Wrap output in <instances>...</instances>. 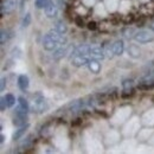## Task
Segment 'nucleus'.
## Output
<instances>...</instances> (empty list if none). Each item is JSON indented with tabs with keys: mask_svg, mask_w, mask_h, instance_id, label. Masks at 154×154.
Listing matches in <instances>:
<instances>
[{
	"mask_svg": "<svg viewBox=\"0 0 154 154\" xmlns=\"http://www.w3.org/2000/svg\"><path fill=\"white\" fill-rule=\"evenodd\" d=\"M57 45H58V43L56 40H54V39L51 38L49 33L43 37V48H44L46 51H54V50L57 48Z\"/></svg>",
	"mask_w": 154,
	"mask_h": 154,
	"instance_id": "nucleus-5",
	"label": "nucleus"
},
{
	"mask_svg": "<svg viewBox=\"0 0 154 154\" xmlns=\"http://www.w3.org/2000/svg\"><path fill=\"white\" fill-rule=\"evenodd\" d=\"M122 85H123V88H132L133 79H126V81H123L122 82Z\"/></svg>",
	"mask_w": 154,
	"mask_h": 154,
	"instance_id": "nucleus-27",
	"label": "nucleus"
},
{
	"mask_svg": "<svg viewBox=\"0 0 154 154\" xmlns=\"http://www.w3.org/2000/svg\"><path fill=\"white\" fill-rule=\"evenodd\" d=\"M0 137H1V139H0V142H1V143H4V141H5V135L1 134L0 135Z\"/></svg>",
	"mask_w": 154,
	"mask_h": 154,
	"instance_id": "nucleus-33",
	"label": "nucleus"
},
{
	"mask_svg": "<svg viewBox=\"0 0 154 154\" xmlns=\"http://www.w3.org/2000/svg\"><path fill=\"white\" fill-rule=\"evenodd\" d=\"M96 23L95 21H89L88 23V29L90 30V31H94V30H96Z\"/></svg>",
	"mask_w": 154,
	"mask_h": 154,
	"instance_id": "nucleus-29",
	"label": "nucleus"
},
{
	"mask_svg": "<svg viewBox=\"0 0 154 154\" xmlns=\"http://www.w3.org/2000/svg\"><path fill=\"white\" fill-rule=\"evenodd\" d=\"M75 23H76V25L78 27H83V26H84V21H83V19H82L79 16L75 18Z\"/></svg>",
	"mask_w": 154,
	"mask_h": 154,
	"instance_id": "nucleus-28",
	"label": "nucleus"
},
{
	"mask_svg": "<svg viewBox=\"0 0 154 154\" xmlns=\"http://www.w3.org/2000/svg\"><path fill=\"white\" fill-rule=\"evenodd\" d=\"M123 35H125L126 38H128V39L132 38L133 35H135L134 29H132V27H127V29H125V30H123Z\"/></svg>",
	"mask_w": 154,
	"mask_h": 154,
	"instance_id": "nucleus-23",
	"label": "nucleus"
},
{
	"mask_svg": "<svg viewBox=\"0 0 154 154\" xmlns=\"http://www.w3.org/2000/svg\"><path fill=\"white\" fill-rule=\"evenodd\" d=\"M89 52H90V46H88V45H79V46H77L76 49L72 51L71 57L77 56V55H89Z\"/></svg>",
	"mask_w": 154,
	"mask_h": 154,
	"instance_id": "nucleus-11",
	"label": "nucleus"
},
{
	"mask_svg": "<svg viewBox=\"0 0 154 154\" xmlns=\"http://www.w3.org/2000/svg\"><path fill=\"white\" fill-rule=\"evenodd\" d=\"M88 68H89V70L93 72V74H98L100 71H101V64L98 63V60L97 59H90L89 60V63H88Z\"/></svg>",
	"mask_w": 154,
	"mask_h": 154,
	"instance_id": "nucleus-12",
	"label": "nucleus"
},
{
	"mask_svg": "<svg viewBox=\"0 0 154 154\" xmlns=\"http://www.w3.org/2000/svg\"><path fill=\"white\" fill-rule=\"evenodd\" d=\"M11 55H12V57H14V58H20L21 51H20L19 48H14V49L11 51Z\"/></svg>",
	"mask_w": 154,
	"mask_h": 154,
	"instance_id": "nucleus-26",
	"label": "nucleus"
},
{
	"mask_svg": "<svg viewBox=\"0 0 154 154\" xmlns=\"http://www.w3.org/2000/svg\"><path fill=\"white\" fill-rule=\"evenodd\" d=\"M4 98H5L6 108H11V107H13V106H14V103H16V98H14V96H13L12 94H7Z\"/></svg>",
	"mask_w": 154,
	"mask_h": 154,
	"instance_id": "nucleus-18",
	"label": "nucleus"
},
{
	"mask_svg": "<svg viewBox=\"0 0 154 154\" xmlns=\"http://www.w3.org/2000/svg\"><path fill=\"white\" fill-rule=\"evenodd\" d=\"M18 102H19V107L25 112V113H27L29 112V109H30V106H29V102L26 101V98H24L23 96H20L18 98Z\"/></svg>",
	"mask_w": 154,
	"mask_h": 154,
	"instance_id": "nucleus-20",
	"label": "nucleus"
},
{
	"mask_svg": "<svg viewBox=\"0 0 154 154\" xmlns=\"http://www.w3.org/2000/svg\"><path fill=\"white\" fill-rule=\"evenodd\" d=\"M56 30H57L58 32H60V33H65L66 32V30H68V27H66V25L64 24V23H62V21H59L56 24Z\"/></svg>",
	"mask_w": 154,
	"mask_h": 154,
	"instance_id": "nucleus-21",
	"label": "nucleus"
},
{
	"mask_svg": "<svg viewBox=\"0 0 154 154\" xmlns=\"http://www.w3.org/2000/svg\"><path fill=\"white\" fill-rule=\"evenodd\" d=\"M13 125L17 127L27 125V115L25 113H16L13 117Z\"/></svg>",
	"mask_w": 154,
	"mask_h": 154,
	"instance_id": "nucleus-9",
	"label": "nucleus"
},
{
	"mask_svg": "<svg viewBox=\"0 0 154 154\" xmlns=\"http://www.w3.org/2000/svg\"><path fill=\"white\" fill-rule=\"evenodd\" d=\"M30 85V81H29V77L26 75H20L18 78V87L20 88V90H26Z\"/></svg>",
	"mask_w": 154,
	"mask_h": 154,
	"instance_id": "nucleus-14",
	"label": "nucleus"
},
{
	"mask_svg": "<svg viewBox=\"0 0 154 154\" xmlns=\"http://www.w3.org/2000/svg\"><path fill=\"white\" fill-rule=\"evenodd\" d=\"M0 103H1V110H5V108H6V104H5V98H4V97H1V101H0Z\"/></svg>",
	"mask_w": 154,
	"mask_h": 154,
	"instance_id": "nucleus-31",
	"label": "nucleus"
},
{
	"mask_svg": "<svg viewBox=\"0 0 154 154\" xmlns=\"http://www.w3.org/2000/svg\"><path fill=\"white\" fill-rule=\"evenodd\" d=\"M133 20H134V17H133L132 14H129V16H127V17H126V19H125V23H126V24H128V23H132Z\"/></svg>",
	"mask_w": 154,
	"mask_h": 154,
	"instance_id": "nucleus-30",
	"label": "nucleus"
},
{
	"mask_svg": "<svg viewBox=\"0 0 154 154\" xmlns=\"http://www.w3.org/2000/svg\"><path fill=\"white\" fill-rule=\"evenodd\" d=\"M12 32L11 31H8V30H1V35H0V43H1V45H4L7 40L10 38H12Z\"/></svg>",
	"mask_w": 154,
	"mask_h": 154,
	"instance_id": "nucleus-17",
	"label": "nucleus"
},
{
	"mask_svg": "<svg viewBox=\"0 0 154 154\" xmlns=\"http://www.w3.org/2000/svg\"><path fill=\"white\" fill-rule=\"evenodd\" d=\"M153 88H154V78H151V77L143 78L137 84V89H141V90H151Z\"/></svg>",
	"mask_w": 154,
	"mask_h": 154,
	"instance_id": "nucleus-6",
	"label": "nucleus"
},
{
	"mask_svg": "<svg viewBox=\"0 0 154 154\" xmlns=\"http://www.w3.org/2000/svg\"><path fill=\"white\" fill-rule=\"evenodd\" d=\"M134 95V89L133 88H123V91H122V97L127 98L129 96H133Z\"/></svg>",
	"mask_w": 154,
	"mask_h": 154,
	"instance_id": "nucleus-22",
	"label": "nucleus"
},
{
	"mask_svg": "<svg viewBox=\"0 0 154 154\" xmlns=\"http://www.w3.org/2000/svg\"><path fill=\"white\" fill-rule=\"evenodd\" d=\"M66 55V49L64 48H60V49H58V50H56L55 52H54V55H52V57H54V59H56V60H59L60 58H63L64 56Z\"/></svg>",
	"mask_w": 154,
	"mask_h": 154,
	"instance_id": "nucleus-19",
	"label": "nucleus"
},
{
	"mask_svg": "<svg viewBox=\"0 0 154 154\" xmlns=\"http://www.w3.org/2000/svg\"><path fill=\"white\" fill-rule=\"evenodd\" d=\"M89 56L93 59H97V60H101L106 57V54H104V50L98 48V46H94V48H90V52H89Z\"/></svg>",
	"mask_w": 154,
	"mask_h": 154,
	"instance_id": "nucleus-8",
	"label": "nucleus"
},
{
	"mask_svg": "<svg viewBox=\"0 0 154 154\" xmlns=\"http://www.w3.org/2000/svg\"><path fill=\"white\" fill-rule=\"evenodd\" d=\"M32 112L37 113V114H42L44 112L48 110V103L44 95L42 93H36L33 95V100H32V106H31Z\"/></svg>",
	"mask_w": 154,
	"mask_h": 154,
	"instance_id": "nucleus-1",
	"label": "nucleus"
},
{
	"mask_svg": "<svg viewBox=\"0 0 154 154\" xmlns=\"http://www.w3.org/2000/svg\"><path fill=\"white\" fill-rule=\"evenodd\" d=\"M17 7V0H6L1 4V16L13 12Z\"/></svg>",
	"mask_w": 154,
	"mask_h": 154,
	"instance_id": "nucleus-4",
	"label": "nucleus"
},
{
	"mask_svg": "<svg viewBox=\"0 0 154 154\" xmlns=\"http://www.w3.org/2000/svg\"><path fill=\"white\" fill-rule=\"evenodd\" d=\"M5 82H6V79H5V78H1V87H0V90H1V91H2L4 88H5Z\"/></svg>",
	"mask_w": 154,
	"mask_h": 154,
	"instance_id": "nucleus-32",
	"label": "nucleus"
},
{
	"mask_svg": "<svg viewBox=\"0 0 154 154\" xmlns=\"http://www.w3.org/2000/svg\"><path fill=\"white\" fill-rule=\"evenodd\" d=\"M134 39L140 44H146V43L153 42L154 36L151 35L148 31H139L134 35Z\"/></svg>",
	"mask_w": 154,
	"mask_h": 154,
	"instance_id": "nucleus-2",
	"label": "nucleus"
},
{
	"mask_svg": "<svg viewBox=\"0 0 154 154\" xmlns=\"http://www.w3.org/2000/svg\"><path fill=\"white\" fill-rule=\"evenodd\" d=\"M31 24V14L30 13H26L25 14V17L23 18V23H21V25L24 26V27H26V26H29Z\"/></svg>",
	"mask_w": 154,
	"mask_h": 154,
	"instance_id": "nucleus-24",
	"label": "nucleus"
},
{
	"mask_svg": "<svg viewBox=\"0 0 154 154\" xmlns=\"http://www.w3.org/2000/svg\"><path fill=\"white\" fill-rule=\"evenodd\" d=\"M151 30H152V31L154 32V23L152 24V25H151Z\"/></svg>",
	"mask_w": 154,
	"mask_h": 154,
	"instance_id": "nucleus-34",
	"label": "nucleus"
},
{
	"mask_svg": "<svg viewBox=\"0 0 154 154\" xmlns=\"http://www.w3.org/2000/svg\"><path fill=\"white\" fill-rule=\"evenodd\" d=\"M44 11H45L46 17H49V18H55L58 13L57 6L54 4V1H52V0H49V4H48V5H46V7L44 8Z\"/></svg>",
	"mask_w": 154,
	"mask_h": 154,
	"instance_id": "nucleus-7",
	"label": "nucleus"
},
{
	"mask_svg": "<svg viewBox=\"0 0 154 154\" xmlns=\"http://www.w3.org/2000/svg\"><path fill=\"white\" fill-rule=\"evenodd\" d=\"M29 127H30V125H29V123H27V125H25V126L19 127V128L13 133V140H18V139H20L23 135L26 133V131L29 129Z\"/></svg>",
	"mask_w": 154,
	"mask_h": 154,
	"instance_id": "nucleus-16",
	"label": "nucleus"
},
{
	"mask_svg": "<svg viewBox=\"0 0 154 154\" xmlns=\"http://www.w3.org/2000/svg\"><path fill=\"white\" fill-rule=\"evenodd\" d=\"M128 55L133 58L140 57V56H141V51H140L139 46H137V45H135V44L129 45V48H128Z\"/></svg>",
	"mask_w": 154,
	"mask_h": 154,
	"instance_id": "nucleus-15",
	"label": "nucleus"
},
{
	"mask_svg": "<svg viewBox=\"0 0 154 154\" xmlns=\"http://www.w3.org/2000/svg\"><path fill=\"white\" fill-rule=\"evenodd\" d=\"M90 56L89 55H77L71 57V64L76 68H81L83 65H88L89 60H90Z\"/></svg>",
	"mask_w": 154,
	"mask_h": 154,
	"instance_id": "nucleus-3",
	"label": "nucleus"
},
{
	"mask_svg": "<svg viewBox=\"0 0 154 154\" xmlns=\"http://www.w3.org/2000/svg\"><path fill=\"white\" fill-rule=\"evenodd\" d=\"M113 46V50H114V54L115 56H121L123 54V50H125V44L122 40H116L115 43L112 45Z\"/></svg>",
	"mask_w": 154,
	"mask_h": 154,
	"instance_id": "nucleus-13",
	"label": "nucleus"
},
{
	"mask_svg": "<svg viewBox=\"0 0 154 154\" xmlns=\"http://www.w3.org/2000/svg\"><path fill=\"white\" fill-rule=\"evenodd\" d=\"M48 4H49V0H36L37 8H45Z\"/></svg>",
	"mask_w": 154,
	"mask_h": 154,
	"instance_id": "nucleus-25",
	"label": "nucleus"
},
{
	"mask_svg": "<svg viewBox=\"0 0 154 154\" xmlns=\"http://www.w3.org/2000/svg\"><path fill=\"white\" fill-rule=\"evenodd\" d=\"M49 35H50V37L54 39V40H56L58 44H60V45H65L66 44V38L63 37V33L58 32L56 29L55 30H51L49 32Z\"/></svg>",
	"mask_w": 154,
	"mask_h": 154,
	"instance_id": "nucleus-10",
	"label": "nucleus"
}]
</instances>
